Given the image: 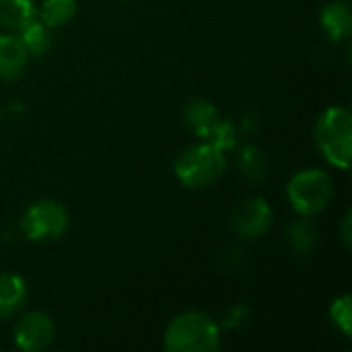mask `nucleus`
<instances>
[{
  "mask_svg": "<svg viewBox=\"0 0 352 352\" xmlns=\"http://www.w3.org/2000/svg\"><path fill=\"white\" fill-rule=\"evenodd\" d=\"M163 344L169 352H212L221 346V338L206 314L186 311L167 326Z\"/></svg>",
  "mask_w": 352,
  "mask_h": 352,
  "instance_id": "nucleus-1",
  "label": "nucleus"
},
{
  "mask_svg": "<svg viewBox=\"0 0 352 352\" xmlns=\"http://www.w3.org/2000/svg\"><path fill=\"white\" fill-rule=\"evenodd\" d=\"M316 140L324 157L340 167L349 169L352 159V116L344 107H328L316 126Z\"/></svg>",
  "mask_w": 352,
  "mask_h": 352,
  "instance_id": "nucleus-2",
  "label": "nucleus"
},
{
  "mask_svg": "<svg viewBox=\"0 0 352 352\" xmlns=\"http://www.w3.org/2000/svg\"><path fill=\"white\" fill-rule=\"evenodd\" d=\"M225 167L223 151L210 142L186 148L173 163L177 179L188 188H206L214 184L225 173Z\"/></svg>",
  "mask_w": 352,
  "mask_h": 352,
  "instance_id": "nucleus-3",
  "label": "nucleus"
},
{
  "mask_svg": "<svg viewBox=\"0 0 352 352\" xmlns=\"http://www.w3.org/2000/svg\"><path fill=\"white\" fill-rule=\"evenodd\" d=\"M287 192L297 212H301L303 217H316L330 204L334 186L328 173L320 169H307L291 179Z\"/></svg>",
  "mask_w": 352,
  "mask_h": 352,
  "instance_id": "nucleus-4",
  "label": "nucleus"
},
{
  "mask_svg": "<svg viewBox=\"0 0 352 352\" xmlns=\"http://www.w3.org/2000/svg\"><path fill=\"white\" fill-rule=\"evenodd\" d=\"M68 227V214L56 200H39L23 214L21 229L31 241H54L64 235Z\"/></svg>",
  "mask_w": 352,
  "mask_h": 352,
  "instance_id": "nucleus-5",
  "label": "nucleus"
},
{
  "mask_svg": "<svg viewBox=\"0 0 352 352\" xmlns=\"http://www.w3.org/2000/svg\"><path fill=\"white\" fill-rule=\"evenodd\" d=\"M54 340V324L41 311L25 314L14 326V342L27 352L43 351Z\"/></svg>",
  "mask_w": 352,
  "mask_h": 352,
  "instance_id": "nucleus-6",
  "label": "nucleus"
},
{
  "mask_svg": "<svg viewBox=\"0 0 352 352\" xmlns=\"http://www.w3.org/2000/svg\"><path fill=\"white\" fill-rule=\"evenodd\" d=\"M272 225V210L264 198L245 200L233 214V227L243 237H260Z\"/></svg>",
  "mask_w": 352,
  "mask_h": 352,
  "instance_id": "nucleus-7",
  "label": "nucleus"
},
{
  "mask_svg": "<svg viewBox=\"0 0 352 352\" xmlns=\"http://www.w3.org/2000/svg\"><path fill=\"white\" fill-rule=\"evenodd\" d=\"M29 52L23 45L21 37L0 35V78L12 80L23 74L27 66Z\"/></svg>",
  "mask_w": 352,
  "mask_h": 352,
  "instance_id": "nucleus-8",
  "label": "nucleus"
},
{
  "mask_svg": "<svg viewBox=\"0 0 352 352\" xmlns=\"http://www.w3.org/2000/svg\"><path fill=\"white\" fill-rule=\"evenodd\" d=\"M322 27L326 35L334 41H342L349 37L352 27V12L346 0H334L322 10Z\"/></svg>",
  "mask_w": 352,
  "mask_h": 352,
  "instance_id": "nucleus-9",
  "label": "nucleus"
},
{
  "mask_svg": "<svg viewBox=\"0 0 352 352\" xmlns=\"http://www.w3.org/2000/svg\"><path fill=\"white\" fill-rule=\"evenodd\" d=\"M35 19L33 0H0V25L10 31H21Z\"/></svg>",
  "mask_w": 352,
  "mask_h": 352,
  "instance_id": "nucleus-10",
  "label": "nucleus"
},
{
  "mask_svg": "<svg viewBox=\"0 0 352 352\" xmlns=\"http://www.w3.org/2000/svg\"><path fill=\"white\" fill-rule=\"evenodd\" d=\"M27 287L16 274H0V320L14 314L25 301Z\"/></svg>",
  "mask_w": 352,
  "mask_h": 352,
  "instance_id": "nucleus-11",
  "label": "nucleus"
},
{
  "mask_svg": "<svg viewBox=\"0 0 352 352\" xmlns=\"http://www.w3.org/2000/svg\"><path fill=\"white\" fill-rule=\"evenodd\" d=\"M217 118H219V113H217L214 105L210 101H204V99H196V101L188 103L184 109L186 126L190 130H194L198 136H202L217 122Z\"/></svg>",
  "mask_w": 352,
  "mask_h": 352,
  "instance_id": "nucleus-12",
  "label": "nucleus"
},
{
  "mask_svg": "<svg viewBox=\"0 0 352 352\" xmlns=\"http://www.w3.org/2000/svg\"><path fill=\"white\" fill-rule=\"evenodd\" d=\"M21 41L27 47L29 54L33 56H43L50 50L52 37H50V27L41 21V19H33L29 21L23 29H21Z\"/></svg>",
  "mask_w": 352,
  "mask_h": 352,
  "instance_id": "nucleus-13",
  "label": "nucleus"
},
{
  "mask_svg": "<svg viewBox=\"0 0 352 352\" xmlns=\"http://www.w3.org/2000/svg\"><path fill=\"white\" fill-rule=\"evenodd\" d=\"M76 12V0H45L39 12V19L47 27L66 25Z\"/></svg>",
  "mask_w": 352,
  "mask_h": 352,
  "instance_id": "nucleus-14",
  "label": "nucleus"
},
{
  "mask_svg": "<svg viewBox=\"0 0 352 352\" xmlns=\"http://www.w3.org/2000/svg\"><path fill=\"white\" fill-rule=\"evenodd\" d=\"M289 239H291V245L301 256H309L318 245V235H316L314 227L305 221H297L289 227Z\"/></svg>",
  "mask_w": 352,
  "mask_h": 352,
  "instance_id": "nucleus-15",
  "label": "nucleus"
},
{
  "mask_svg": "<svg viewBox=\"0 0 352 352\" xmlns=\"http://www.w3.org/2000/svg\"><path fill=\"white\" fill-rule=\"evenodd\" d=\"M204 138H208V142L212 144V146H217V148H231L233 144H235V130H233V126L225 120V122H221L219 118H217V122L202 134Z\"/></svg>",
  "mask_w": 352,
  "mask_h": 352,
  "instance_id": "nucleus-16",
  "label": "nucleus"
},
{
  "mask_svg": "<svg viewBox=\"0 0 352 352\" xmlns=\"http://www.w3.org/2000/svg\"><path fill=\"white\" fill-rule=\"evenodd\" d=\"M330 316L334 320V324L346 334L351 336V326H352V307H351V297L344 295L340 299H336L330 307Z\"/></svg>",
  "mask_w": 352,
  "mask_h": 352,
  "instance_id": "nucleus-17",
  "label": "nucleus"
},
{
  "mask_svg": "<svg viewBox=\"0 0 352 352\" xmlns=\"http://www.w3.org/2000/svg\"><path fill=\"white\" fill-rule=\"evenodd\" d=\"M243 161H250V165L248 163H241V167H243L245 173H254V171L262 173L264 171V159H262V155L254 146H250V148L243 151Z\"/></svg>",
  "mask_w": 352,
  "mask_h": 352,
  "instance_id": "nucleus-18",
  "label": "nucleus"
},
{
  "mask_svg": "<svg viewBox=\"0 0 352 352\" xmlns=\"http://www.w3.org/2000/svg\"><path fill=\"white\" fill-rule=\"evenodd\" d=\"M351 212H346L344 217V225H342V241L346 248H351Z\"/></svg>",
  "mask_w": 352,
  "mask_h": 352,
  "instance_id": "nucleus-19",
  "label": "nucleus"
}]
</instances>
